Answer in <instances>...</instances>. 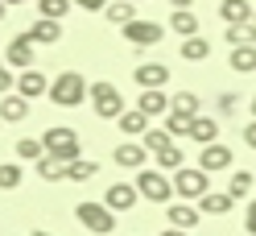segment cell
Instances as JSON below:
<instances>
[{
  "label": "cell",
  "instance_id": "cell-6",
  "mask_svg": "<svg viewBox=\"0 0 256 236\" xmlns=\"http://www.w3.org/2000/svg\"><path fill=\"white\" fill-rule=\"evenodd\" d=\"M42 145H46V153H58V157H66V162L83 157V141H78V133H74V129H62V124L46 129Z\"/></svg>",
  "mask_w": 256,
  "mask_h": 236
},
{
  "label": "cell",
  "instance_id": "cell-16",
  "mask_svg": "<svg viewBox=\"0 0 256 236\" xmlns=\"http://www.w3.org/2000/svg\"><path fill=\"white\" fill-rule=\"evenodd\" d=\"M29 116V100L17 96V91H8V96H0V120L4 124H21Z\"/></svg>",
  "mask_w": 256,
  "mask_h": 236
},
{
  "label": "cell",
  "instance_id": "cell-26",
  "mask_svg": "<svg viewBox=\"0 0 256 236\" xmlns=\"http://www.w3.org/2000/svg\"><path fill=\"white\" fill-rule=\"evenodd\" d=\"M95 174H100V166H95L91 157H74V162L66 166V182H87Z\"/></svg>",
  "mask_w": 256,
  "mask_h": 236
},
{
  "label": "cell",
  "instance_id": "cell-7",
  "mask_svg": "<svg viewBox=\"0 0 256 236\" xmlns=\"http://www.w3.org/2000/svg\"><path fill=\"white\" fill-rule=\"evenodd\" d=\"M120 34H124V42H128V46H140V50H149V46H157V42H162V34H166V29L157 25V21H140V17H136V21H128Z\"/></svg>",
  "mask_w": 256,
  "mask_h": 236
},
{
  "label": "cell",
  "instance_id": "cell-43",
  "mask_svg": "<svg viewBox=\"0 0 256 236\" xmlns=\"http://www.w3.org/2000/svg\"><path fill=\"white\" fill-rule=\"evenodd\" d=\"M4 13H8V5H4V0H0V21H4Z\"/></svg>",
  "mask_w": 256,
  "mask_h": 236
},
{
  "label": "cell",
  "instance_id": "cell-11",
  "mask_svg": "<svg viewBox=\"0 0 256 236\" xmlns=\"http://www.w3.org/2000/svg\"><path fill=\"white\" fill-rule=\"evenodd\" d=\"M112 157H116V166H124V170H145L149 149H145V141H124V145L112 149Z\"/></svg>",
  "mask_w": 256,
  "mask_h": 236
},
{
  "label": "cell",
  "instance_id": "cell-34",
  "mask_svg": "<svg viewBox=\"0 0 256 236\" xmlns=\"http://www.w3.org/2000/svg\"><path fill=\"white\" fill-rule=\"evenodd\" d=\"M248 191H252V174H248V170H236L232 182H228V195L240 203V199H248Z\"/></svg>",
  "mask_w": 256,
  "mask_h": 236
},
{
  "label": "cell",
  "instance_id": "cell-41",
  "mask_svg": "<svg viewBox=\"0 0 256 236\" xmlns=\"http://www.w3.org/2000/svg\"><path fill=\"white\" fill-rule=\"evenodd\" d=\"M162 236H186V228H174V224H166V228H162Z\"/></svg>",
  "mask_w": 256,
  "mask_h": 236
},
{
  "label": "cell",
  "instance_id": "cell-35",
  "mask_svg": "<svg viewBox=\"0 0 256 236\" xmlns=\"http://www.w3.org/2000/svg\"><path fill=\"white\" fill-rule=\"evenodd\" d=\"M170 112H186V116H198V96L194 91H178L170 100Z\"/></svg>",
  "mask_w": 256,
  "mask_h": 236
},
{
  "label": "cell",
  "instance_id": "cell-39",
  "mask_svg": "<svg viewBox=\"0 0 256 236\" xmlns=\"http://www.w3.org/2000/svg\"><path fill=\"white\" fill-rule=\"evenodd\" d=\"M244 228H248V232L256 236V199L248 203V215H244Z\"/></svg>",
  "mask_w": 256,
  "mask_h": 236
},
{
  "label": "cell",
  "instance_id": "cell-40",
  "mask_svg": "<svg viewBox=\"0 0 256 236\" xmlns=\"http://www.w3.org/2000/svg\"><path fill=\"white\" fill-rule=\"evenodd\" d=\"M244 145L256 153V120H248V129H244Z\"/></svg>",
  "mask_w": 256,
  "mask_h": 236
},
{
  "label": "cell",
  "instance_id": "cell-24",
  "mask_svg": "<svg viewBox=\"0 0 256 236\" xmlns=\"http://www.w3.org/2000/svg\"><path fill=\"white\" fill-rule=\"evenodd\" d=\"M170 29H174V34H182V38H198V17L190 9H174Z\"/></svg>",
  "mask_w": 256,
  "mask_h": 236
},
{
  "label": "cell",
  "instance_id": "cell-20",
  "mask_svg": "<svg viewBox=\"0 0 256 236\" xmlns=\"http://www.w3.org/2000/svg\"><path fill=\"white\" fill-rule=\"evenodd\" d=\"M232 207H236V199H232L228 191H206V195L198 199V211H202V215H228Z\"/></svg>",
  "mask_w": 256,
  "mask_h": 236
},
{
  "label": "cell",
  "instance_id": "cell-31",
  "mask_svg": "<svg viewBox=\"0 0 256 236\" xmlns=\"http://www.w3.org/2000/svg\"><path fill=\"white\" fill-rule=\"evenodd\" d=\"M206 54H211V42L206 38H182V58L186 62H202Z\"/></svg>",
  "mask_w": 256,
  "mask_h": 236
},
{
  "label": "cell",
  "instance_id": "cell-25",
  "mask_svg": "<svg viewBox=\"0 0 256 236\" xmlns=\"http://www.w3.org/2000/svg\"><path fill=\"white\" fill-rule=\"evenodd\" d=\"M104 17L112 21V25H128V21H136V5H132V0H116V5H108L104 9Z\"/></svg>",
  "mask_w": 256,
  "mask_h": 236
},
{
  "label": "cell",
  "instance_id": "cell-18",
  "mask_svg": "<svg viewBox=\"0 0 256 236\" xmlns=\"http://www.w3.org/2000/svg\"><path fill=\"white\" fill-rule=\"evenodd\" d=\"M29 38H34V46H54L62 38V21H50V17H38L34 25H29Z\"/></svg>",
  "mask_w": 256,
  "mask_h": 236
},
{
  "label": "cell",
  "instance_id": "cell-44",
  "mask_svg": "<svg viewBox=\"0 0 256 236\" xmlns=\"http://www.w3.org/2000/svg\"><path fill=\"white\" fill-rule=\"evenodd\" d=\"M4 5H8V9H12V5H25V0H4Z\"/></svg>",
  "mask_w": 256,
  "mask_h": 236
},
{
  "label": "cell",
  "instance_id": "cell-15",
  "mask_svg": "<svg viewBox=\"0 0 256 236\" xmlns=\"http://www.w3.org/2000/svg\"><path fill=\"white\" fill-rule=\"evenodd\" d=\"M136 108H140L149 120H153V116H166V112H170L166 87H145V91H140V100H136Z\"/></svg>",
  "mask_w": 256,
  "mask_h": 236
},
{
  "label": "cell",
  "instance_id": "cell-28",
  "mask_svg": "<svg viewBox=\"0 0 256 236\" xmlns=\"http://www.w3.org/2000/svg\"><path fill=\"white\" fill-rule=\"evenodd\" d=\"M228 46H256V25L252 21L228 25Z\"/></svg>",
  "mask_w": 256,
  "mask_h": 236
},
{
  "label": "cell",
  "instance_id": "cell-9",
  "mask_svg": "<svg viewBox=\"0 0 256 236\" xmlns=\"http://www.w3.org/2000/svg\"><path fill=\"white\" fill-rule=\"evenodd\" d=\"M4 67H17V71H29L34 67V38L29 34H17L4 50Z\"/></svg>",
  "mask_w": 256,
  "mask_h": 236
},
{
  "label": "cell",
  "instance_id": "cell-14",
  "mask_svg": "<svg viewBox=\"0 0 256 236\" xmlns=\"http://www.w3.org/2000/svg\"><path fill=\"white\" fill-rule=\"evenodd\" d=\"M46 91H50V79H46L42 71H34V67L21 71V79H17V96H25L29 104H34L38 96H46Z\"/></svg>",
  "mask_w": 256,
  "mask_h": 236
},
{
  "label": "cell",
  "instance_id": "cell-32",
  "mask_svg": "<svg viewBox=\"0 0 256 236\" xmlns=\"http://www.w3.org/2000/svg\"><path fill=\"white\" fill-rule=\"evenodd\" d=\"M140 141H145V149H149V153H166V149H174V145H178V141H174L166 129H149Z\"/></svg>",
  "mask_w": 256,
  "mask_h": 236
},
{
  "label": "cell",
  "instance_id": "cell-29",
  "mask_svg": "<svg viewBox=\"0 0 256 236\" xmlns=\"http://www.w3.org/2000/svg\"><path fill=\"white\" fill-rule=\"evenodd\" d=\"M21 178H25L21 162H0V191H17Z\"/></svg>",
  "mask_w": 256,
  "mask_h": 236
},
{
  "label": "cell",
  "instance_id": "cell-48",
  "mask_svg": "<svg viewBox=\"0 0 256 236\" xmlns=\"http://www.w3.org/2000/svg\"><path fill=\"white\" fill-rule=\"evenodd\" d=\"M252 25H256V13H252Z\"/></svg>",
  "mask_w": 256,
  "mask_h": 236
},
{
  "label": "cell",
  "instance_id": "cell-33",
  "mask_svg": "<svg viewBox=\"0 0 256 236\" xmlns=\"http://www.w3.org/2000/svg\"><path fill=\"white\" fill-rule=\"evenodd\" d=\"M17 157H21V162H38V157H46L42 137H21L17 141Z\"/></svg>",
  "mask_w": 256,
  "mask_h": 236
},
{
  "label": "cell",
  "instance_id": "cell-21",
  "mask_svg": "<svg viewBox=\"0 0 256 236\" xmlns=\"http://www.w3.org/2000/svg\"><path fill=\"white\" fill-rule=\"evenodd\" d=\"M228 67H232L236 75H252V71H256V46H232Z\"/></svg>",
  "mask_w": 256,
  "mask_h": 236
},
{
  "label": "cell",
  "instance_id": "cell-22",
  "mask_svg": "<svg viewBox=\"0 0 256 236\" xmlns=\"http://www.w3.org/2000/svg\"><path fill=\"white\" fill-rule=\"evenodd\" d=\"M252 5H248V0H223V5H219V17L223 21H228V25H240V21H252Z\"/></svg>",
  "mask_w": 256,
  "mask_h": 236
},
{
  "label": "cell",
  "instance_id": "cell-46",
  "mask_svg": "<svg viewBox=\"0 0 256 236\" xmlns=\"http://www.w3.org/2000/svg\"><path fill=\"white\" fill-rule=\"evenodd\" d=\"M34 236H54V232H34Z\"/></svg>",
  "mask_w": 256,
  "mask_h": 236
},
{
  "label": "cell",
  "instance_id": "cell-36",
  "mask_svg": "<svg viewBox=\"0 0 256 236\" xmlns=\"http://www.w3.org/2000/svg\"><path fill=\"white\" fill-rule=\"evenodd\" d=\"M153 162H157V170H170V174H178V170H182V149L174 145V149H166V153H153Z\"/></svg>",
  "mask_w": 256,
  "mask_h": 236
},
{
  "label": "cell",
  "instance_id": "cell-37",
  "mask_svg": "<svg viewBox=\"0 0 256 236\" xmlns=\"http://www.w3.org/2000/svg\"><path fill=\"white\" fill-rule=\"evenodd\" d=\"M236 108H240V96H236V91L219 96V112H223V116H228V112H236Z\"/></svg>",
  "mask_w": 256,
  "mask_h": 236
},
{
  "label": "cell",
  "instance_id": "cell-19",
  "mask_svg": "<svg viewBox=\"0 0 256 236\" xmlns=\"http://www.w3.org/2000/svg\"><path fill=\"white\" fill-rule=\"evenodd\" d=\"M198 215H202V211L190 207V203H166V219H170L174 228H186V232H190V228L198 224Z\"/></svg>",
  "mask_w": 256,
  "mask_h": 236
},
{
  "label": "cell",
  "instance_id": "cell-17",
  "mask_svg": "<svg viewBox=\"0 0 256 236\" xmlns=\"http://www.w3.org/2000/svg\"><path fill=\"white\" fill-rule=\"evenodd\" d=\"M38 178H46V182H66V157H58V153H46V157H38Z\"/></svg>",
  "mask_w": 256,
  "mask_h": 236
},
{
  "label": "cell",
  "instance_id": "cell-8",
  "mask_svg": "<svg viewBox=\"0 0 256 236\" xmlns=\"http://www.w3.org/2000/svg\"><path fill=\"white\" fill-rule=\"evenodd\" d=\"M136 199H140V191H136L132 182H112L108 191H104V203H108L116 215H120V211H132V207H136Z\"/></svg>",
  "mask_w": 256,
  "mask_h": 236
},
{
  "label": "cell",
  "instance_id": "cell-1",
  "mask_svg": "<svg viewBox=\"0 0 256 236\" xmlns=\"http://www.w3.org/2000/svg\"><path fill=\"white\" fill-rule=\"evenodd\" d=\"M87 87H91V83H87L78 71H62L54 83H50V91H46V96H50L58 108H78V104L87 100Z\"/></svg>",
  "mask_w": 256,
  "mask_h": 236
},
{
  "label": "cell",
  "instance_id": "cell-12",
  "mask_svg": "<svg viewBox=\"0 0 256 236\" xmlns=\"http://www.w3.org/2000/svg\"><path fill=\"white\" fill-rule=\"evenodd\" d=\"M116 129H120L128 141H140V137L149 133V116L140 112V108H124V112L116 116Z\"/></svg>",
  "mask_w": 256,
  "mask_h": 236
},
{
  "label": "cell",
  "instance_id": "cell-45",
  "mask_svg": "<svg viewBox=\"0 0 256 236\" xmlns=\"http://www.w3.org/2000/svg\"><path fill=\"white\" fill-rule=\"evenodd\" d=\"M252 120H256V96H252Z\"/></svg>",
  "mask_w": 256,
  "mask_h": 236
},
{
  "label": "cell",
  "instance_id": "cell-2",
  "mask_svg": "<svg viewBox=\"0 0 256 236\" xmlns=\"http://www.w3.org/2000/svg\"><path fill=\"white\" fill-rule=\"evenodd\" d=\"M87 100L95 108V116L100 120H116L124 112V96H120V87L116 83H108V79H100V83H91L87 87Z\"/></svg>",
  "mask_w": 256,
  "mask_h": 236
},
{
  "label": "cell",
  "instance_id": "cell-23",
  "mask_svg": "<svg viewBox=\"0 0 256 236\" xmlns=\"http://www.w3.org/2000/svg\"><path fill=\"white\" fill-rule=\"evenodd\" d=\"M190 141H198V145H211V141H219V120H215V116H194Z\"/></svg>",
  "mask_w": 256,
  "mask_h": 236
},
{
  "label": "cell",
  "instance_id": "cell-13",
  "mask_svg": "<svg viewBox=\"0 0 256 236\" xmlns=\"http://www.w3.org/2000/svg\"><path fill=\"white\" fill-rule=\"evenodd\" d=\"M232 166V149L219 145V141H211V145L198 149V170H206V174H215V170H228Z\"/></svg>",
  "mask_w": 256,
  "mask_h": 236
},
{
  "label": "cell",
  "instance_id": "cell-5",
  "mask_svg": "<svg viewBox=\"0 0 256 236\" xmlns=\"http://www.w3.org/2000/svg\"><path fill=\"white\" fill-rule=\"evenodd\" d=\"M136 191L149 203H174V178H166V170H136Z\"/></svg>",
  "mask_w": 256,
  "mask_h": 236
},
{
  "label": "cell",
  "instance_id": "cell-38",
  "mask_svg": "<svg viewBox=\"0 0 256 236\" xmlns=\"http://www.w3.org/2000/svg\"><path fill=\"white\" fill-rule=\"evenodd\" d=\"M74 9H87V13H100V9H108L112 0H70Z\"/></svg>",
  "mask_w": 256,
  "mask_h": 236
},
{
  "label": "cell",
  "instance_id": "cell-47",
  "mask_svg": "<svg viewBox=\"0 0 256 236\" xmlns=\"http://www.w3.org/2000/svg\"><path fill=\"white\" fill-rule=\"evenodd\" d=\"M0 71H8V67H4V58H0Z\"/></svg>",
  "mask_w": 256,
  "mask_h": 236
},
{
  "label": "cell",
  "instance_id": "cell-3",
  "mask_svg": "<svg viewBox=\"0 0 256 236\" xmlns=\"http://www.w3.org/2000/svg\"><path fill=\"white\" fill-rule=\"evenodd\" d=\"M74 219L83 224L87 232H95V236H108L112 228H116V211L108 207V203H95V199H83L74 207Z\"/></svg>",
  "mask_w": 256,
  "mask_h": 236
},
{
  "label": "cell",
  "instance_id": "cell-30",
  "mask_svg": "<svg viewBox=\"0 0 256 236\" xmlns=\"http://www.w3.org/2000/svg\"><path fill=\"white\" fill-rule=\"evenodd\" d=\"M70 9H74L70 0H38V17H50V21H66Z\"/></svg>",
  "mask_w": 256,
  "mask_h": 236
},
{
  "label": "cell",
  "instance_id": "cell-27",
  "mask_svg": "<svg viewBox=\"0 0 256 236\" xmlns=\"http://www.w3.org/2000/svg\"><path fill=\"white\" fill-rule=\"evenodd\" d=\"M190 129H194V116L186 112H166V133L178 141V137H190Z\"/></svg>",
  "mask_w": 256,
  "mask_h": 236
},
{
  "label": "cell",
  "instance_id": "cell-42",
  "mask_svg": "<svg viewBox=\"0 0 256 236\" xmlns=\"http://www.w3.org/2000/svg\"><path fill=\"white\" fill-rule=\"evenodd\" d=\"M170 5H174V9H190V5H194V0H170Z\"/></svg>",
  "mask_w": 256,
  "mask_h": 236
},
{
  "label": "cell",
  "instance_id": "cell-10",
  "mask_svg": "<svg viewBox=\"0 0 256 236\" xmlns=\"http://www.w3.org/2000/svg\"><path fill=\"white\" fill-rule=\"evenodd\" d=\"M132 79H136V87H140V91H145V87H170L174 71L166 67V62H140V67L132 71Z\"/></svg>",
  "mask_w": 256,
  "mask_h": 236
},
{
  "label": "cell",
  "instance_id": "cell-50",
  "mask_svg": "<svg viewBox=\"0 0 256 236\" xmlns=\"http://www.w3.org/2000/svg\"><path fill=\"white\" fill-rule=\"evenodd\" d=\"M0 124H4V120H0Z\"/></svg>",
  "mask_w": 256,
  "mask_h": 236
},
{
  "label": "cell",
  "instance_id": "cell-49",
  "mask_svg": "<svg viewBox=\"0 0 256 236\" xmlns=\"http://www.w3.org/2000/svg\"><path fill=\"white\" fill-rule=\"evenodd\" d=\"M132 5H140V0H132Z\"/></svg>",
  "mask_w": 256,
  "mask_h": 236
},
{
  "label": "cell",
  "instance_id": "cell-4",
  "mask_svg": "<svg viewBox=\"0 0 256 236\" xmlns=\"http://www.w3.org/2000/svg\"><path fill=\"white\" fill-rule=\"evenodd\" d=\"M206 191H211V174L206 170H198V166H182L178 174H174V195H178L182 203H190V199H202Z\"/></svg>",
  "mask_w": 256,
  "mask_h": 236
}]
</instances>
